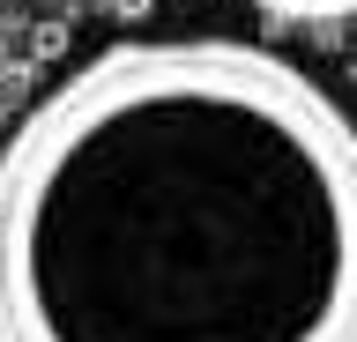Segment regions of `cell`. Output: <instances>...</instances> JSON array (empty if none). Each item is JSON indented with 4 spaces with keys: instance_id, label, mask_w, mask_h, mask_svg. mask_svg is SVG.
I'll return each mask as SVG.
<instances>
[{
    "instance_id": "1",
    "label": "cell",
    "mask_w": 357,
    "mask_h": 342,
    "mask_svg": "<svg viewBox=\"0 0 357 342\" xmlns=\"http://www.w3.org/2000/svg\"><path fill=\"white\" fill-rule=\"evenodd\" d=\"M0 342H357V119L268 45H105L0 141Z\"/></svg>"
},
{
    "instance_id": "2",
    "label": "cell",
    "mask_w": 357,
    "mask_h": 342,
    "mask_svg": "<svg viewBox=\"0 0 357 342\" xmlns=\"http://www.w3.org/2000/svg\"><path fill=\"white\" fill-rule=\"evenodd\" d=\"M268 15H298V23H350L357 0H261Z\"/></svg>"
},
{
    "instance_id": "3",
    "label": "cell",
    "mask_w": 357,
    "mask_h": 342,
    "mask_svg": "<svg viewBox=\"0 0 357 342\" xmlns=\"http://www.w3.org/2000/svg\"><path fill=\"white\" fill-rule=\"evenodd\" d=\"M112 15H127V23H142V15H149V0H112Z\"/></svg>"
},
{
    "instance_id": "4",
    "label": "cell",
    "mask_w": 357,
    "mask_h": 342,
    "mask_svg": "<svg viewBox=\"0 0 357 342\" xmlns=\"http://www.w3.org/2000/svg\"><path fill=\"white\" fill-rule=\"evenodd\" d=\"M0 60H8V30H0Z\"/></svg>"
},
{
    "instance_id": "5",
    "label": "cell",
    "mask_w": 357,
    "mask_h": 342,
    "mask_svg": "<svg viewBox=\"0 0 357 342\" xmlns=\"http://www.w3.org/2000/svg\"><path fill=\"white\" fill-rule=\"evenodd\" d=\"M350 23H357V15H350Z\"/></svg>"
}]
</instances>
